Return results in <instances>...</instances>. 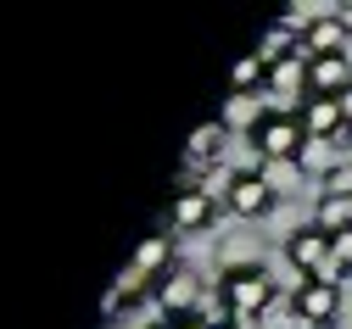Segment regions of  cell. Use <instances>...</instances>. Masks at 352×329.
<instances>
[{
	"label": "cell",
	"mask_w": 352,
	"mask_h": 329,
	"mask_svg": "<svg viewBox=\"0 0 352 329\" xmlns=\"http://www.w3.org/2000/svg\"><path fill=\"white\" fill-rule=\"evenodd\" d=\"M151 329H212V324H207L201 313H162Z\"/></svg>",
	"instance_id": "e0dca14e"
},
{
	"label": "cell",
	"mask_w": 352,
	"mask_h": 329,
	"mask_svg": "<svg viewBox=\"0 0 352 329\" xmlns=\"http://www.w3.org/2000/svg\"><path fill=\"white\" fill-rule=\"evenodd\" d=\"M218 212H224V201H218L207 184H179L168 201V229H179V234H196V229H212Z\"/></svg>",
	"instance_id": "277c9868"
},
{
	"label": "cell",
	"mask_w": 352,
	"mask_h": 329,
	"mask_svg": "<svg viewBox=\"0 0 352 329\" xmlns=\"http://www.w3.org/2000/svg\"><path fill=\"white\" fill-rule=\"evenodd\" d=\"M151 296H157L162 313H201V307H196V302H201V279H196L190 268L173 262V268L157 279V291H151Z\"/></svg>",
	"instance_id": "52a82bcc"
},
{
	"label": "cell",
	"mask_w": 352,
	"mask_h": 329,
	"mask_svg": "<svg viewBox=\"0 0 352 329\" xmlns=\"http://www.w3.org/2000/svg\"><path fill=\"white\" fill-rule=\"evenodd\" d=\"M319 229H324V234L352 229V196H324V201H319Z\"/></svg>",
	"instance_id": "9a60e30c"
},
{
	"label": "cell",
	"mask_w": 352,
	"mask_h": 329,
	"mask_svg": "<svg viewBox=\"0 0 352 329\" xmlns=\"http://www.w3.org/2000/svg\"><path fill=\"white\" fill-rule=\"evenodd\" d=\"M224 139H230V128L224 123H201L196 134H190V146H185V173H201L207 162H218V157H224Z\"/></svg>",
	"instance_id": "7c38bea8"
},
{
	"label": "cell",
	"mask_w": 352,
	"mask_h": 329,
	"mask_svg": "<svg viewBox=\"0 0 352 329\" xmlns=\"http://www.w3.org/2000/svg\"><path fill=\"white\" fill-rule=\"evenodd\" d=\"M330 329H336V324H330Z\"/></svg>",
	"instance_id": "7402d4cb"
},
{
	"label": "cell",
	"mask_w": 352,
	"mask_h": 329,
	"mask_svg": "<svg viewBox=\"0 0 352 329\" xmlns=\"http://www.w3.org/2000/svg\"><path fill=\"white\" fill-rule=\"evenodd\" d=\"M285 262H291L302 279H330V268H336V240H330L319 223L291 229V234H285Z\"/></svg>",
	"instance_id": "3957f363"
},
{
	"label": "cell",
	"mask_w": 352,
	"mask_h": 329,
	"mask_svg": "<svg viewBox=\"0 0 352 329\" xmlns=\"http://www.w3.org/2000/svg\"><path fill=\"white\" fill-rule=\"evenodd\" d=\"M324 196H352V173L346 168H330L324 173Z\"/></svg>",
	"instance_id": "ac0fdd59"
},
{
	"label": "cell",
	"mask_w": 352,
	"mask_h": 329,
	"mask_svg": "<svg viewBox=\"0 0 352 329\" xmlns=\"http://www.w3.org/2000/svg\"><path fill=\"white\" fill-rule=\"evenodd\" d=\"M330 240H336V268H330V279H352V229L330 234Z\"/></svg>",
	"instance_id": "2e32d148"
},
{
	"label": "cell",
	"mask_w": 352,
	"mask_h": 329,
	"mask_svg": "<svg viewBox=\"0 0 352 329\" xmlns=\"http://www.w3.org/2000/svg\"><path fill=\"white\" fill-rule=\"evenodd\" d=\"M302 56L314 62V56H346V17H314V23H302Z\"/></svg>",
	"instance_id": "ba28073f"
},
{
	"label": "cell",
	"mask_w": 352,
	"mask_h": 329,
	"mask_svg": "<svg viewBox=\"0 0 352 329\" xmlns=\"http://www.w3.org/2000/svg\"><path fill=\"white\" fill-rule=\"evenodd\" d=\"M336 307H341V279H302V285L291 291V313H296V324L330 329V324H336Z\"/></svg>",
	"instance_id": "5b68a950"
},
{
	"label": "cell",
	"mask_w": 352,
	"mask_h": 329,
	"mask_svg": "<svg viewBox=\"0 0 352 329\" xmlns=\"http://www.w3.org/2000/svg\"><path fill=\"white\" fill-rule=\"evenodd\" d=\"M257 56L263 62H296L302 56V28L291 23V17H280V23H269V28H263V39H257Z\"/></svg>",
	"instance_id": "8fae6325"
},
{
	"label": "cell",
	"mask_w": 352,
	"mask_h": 329,
	"mask_svg": "<svg viewBox=\"0 0 352 329\" xmlns=\"http://www.w3.org/2000/svg\"><path fill=\"white\" fill-rule=\"evenodd\" d=\"M212 329H246V324H235V318H218V324H212Z\"/></svg>",
	"instance_id": "d6986e66"
},
{
	"label": "cell",
	"mask_w": 352,
	"mask_h": 329,
	"mask_svg": "<svg viewBox=\"0 0 352 329\" xmlns=\"http://www.w3.org/2000/svg\"><path fill=\"white\" fill-rule=\"evenodd\" d=\"M218 307H224V318L235 324H263V313L274 307V279L269 268H252V262H235L224 268V279H218Z\"/></svg>",
	"instance_id": "6da1fadb"
},
{
	"label": "cell",
	"mask_w": 352,
	"mask_h": 329,
	"mask_svg": "<svg viewBox=\"0 0 352 329\" xmlns=\"http://www.w3.org/2000/svg\"><path fill=\"white\" fill-rule=\"evenodd\" d=\"M263 78H269V62H263L257 51H246L230 67V95H252V89H263Z\"/></svg>",
	"instance_id": "4fadbf2b"
},
{
	"label": "cell",
	"mask_w": 352,
	"mask_h": 329,
	"mask_svg": "<svg viewBox=\"0 0 352 329\" xmlns=\"http://www.w3.org/2000/svg\"><path fill=\"white\" fill-rule=\"evenodd\" d=\"M341 106H346V128H352V89H346V95H341Z\"/></svg>",
	"instance_id": "ffe728a7"
},
{
	"label": "cell",
	"mask_w": 352,
	"mask_h": 329,
	"mask_svg": "<svg viewBox=\"0 0 352 329\" xmlns=\"http://www.w3.org/2000/svg\"><path fill=\"white\" fill-rule=\"evenodd\" d=\"M296 117H302V128H307V139H314V146L346 128V106H341V101H324V95H307V101L296 106Z\"/></svg>",
	"instance_id": "30bf717a"
},
{
	"label": "cell",
	"mask_w": 352,
	"mask_h": 329,
	"mask_svg": "<svg viewBox=\"0 0 352 329\" xmlns=\"http://www.w3.org/2000/svg\"><path fill=\"white\" fill-rule=\"evenodd\" d=\"M257 117H263V112H257V95H230V101H224V117H218V123H224V128H246V134H252V128H257Z\"/></svg>",
	"instance_id": "5bb4252c"
},
{
	"label": "cell",
	"mask_w": 352,
	"mask_h": 329,
	"mask_svg": "<svg viewBox=\"0 0 352 329\" xmlns=\"http://www.w3.org/2000/svg\"><path fill=\"white\" fill-rule=\"evenodd\" d=\"M224 207L235 218H263V212H274V184L257 168H241V173L224 179Z\"/></svg>",
	"instance_id": "8992f818"
},
{
	"label": "cell",
	"mask_w": 352,
	"mask_h": 329,
	"mask_svg": "<svg viewBox=\"0 0 352 329\" xmlns=\"http://www.w3.org/2000/svg\"><path fill=\"white\" fill-rule=\"evenodd\" d=\"M246 139H252V151H257L263 162H302V151L314 146L296 112H263Z\"/></svg>",
	"instance_id": "7a4b0ae2"
},
{
	"label": "cell",
	"mask_w": 352,
	"mask_h": 329,
	"mask_svg": "<svg viewBox=\"0 0 352 329\" xmlns=\"http://www.w3.org/2000/svg\"><path fill=\"white\" fill-rule=\"evenodd\" d=\"M346 146H352V128H346Z\"/></svg>",
	"instance_id": "44dd1931"
},
{
	"label": "cell",
	"mask_w": 352,
	"mask_h": 329,
	"mask_svg": "<svg viewBox=\"0 0 352 329\" xmlns=\"http://www.w3.org/2000/svg\"><path fill=\"white\" fill-rule=\"evenodd\" d=\"M346 89H352V62L346 56H314V62H307V95L341 101Z\"/></svg>",
	"instance_id": "9c48e42d"
}]
</instances>
